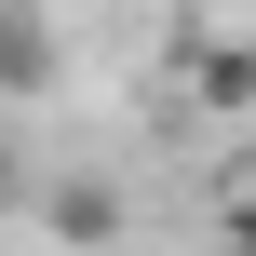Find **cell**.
<instances>
[{
    "label": "cell",
    "mask_w": 256,
    "mask_h": 256,
    "mask_svg": "<svg viewBox=\"0 0 256 256\" xmlns=\"http://www.w3.org/2000/svg\"><path fill=\"white\" fill-rule=\"evenodd\" d=\"M54 68H68V54H54V27H40V14H14V0H0V94H14V108H27V94H54Z\"/></svg>",
    "instance_id": "1"
},
{
    "label": "cell",
    "mask_w": 256,
    "mask_h": 256,
    "mask_svg": "<svg viewBox=\"0 0 256 256\" xmlns=\"http://www.w3.org/2000/svg\"><path fill=\"white\" fill-rule=\"evenodd\" d=\"M54 243H122V189L108 176H68L54 189Z\"/></svg>",
    "instance_id": "2"
},
{
    "label": "cell",
    "mask_w": 256,
    "mask_h": 256,
    "mask_svg": "<svg viewBox=\"0 0 256 256\" xmlns=\"http://www.w3.org/2000/svg\"><path fill=\"white\" fill-rule=\"evenodd\" d=\"M230 243H256V189H243V202H230Z\"/></svg>",
    "instance_id": "3"
},
{
    "label": "cell",
    "mask_w": 256,
    "mask_h": 256,
    "mask_svg": "<svg viewBox=\"0 0 256 256\" xmlns=\"http://www.w3.org/2000/svg\"><path fill=\"white\" fill-rule=\"evenodd\" d=\"M216 256H256V243H216Z\"/></svg>",
    "instance_id": "4"
}]
</instances>
